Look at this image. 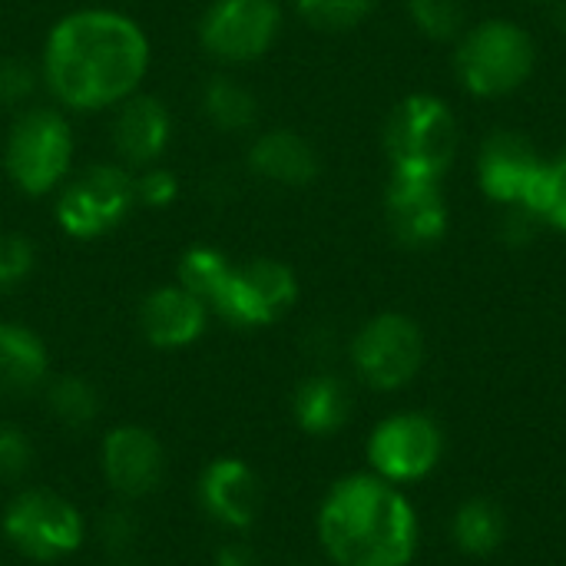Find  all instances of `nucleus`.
<instances>
[{"instance_id": "f3484780", "label": "nucleus", "mask_w": 566, "mask_h": 566, "mask_svg": "<svg viewBox=\"0 0 566 566\" xmlns=\"http://www.w3.org/2000/svg\"><path fill=\"white\" fill-rule=\"evenodd\" d=\"M172 136V119L169 109L156 96H129L119 103L116 119H113V146L126 166L146 169L153 166Z\"/></svg>"}, {"instance_id": "f03ea898", "label": "nucleus", "mask_w": 566, "mask_h": 566, "mask_svg": "<svg viewBox=\"0 0 566 566\" xmlns=\"http://www.w3.org/2000/svg\"><path fill=\"white\" fill-rule=\"evenodd\" d=\"M318 541L335 566H408L418 554V514L398 484L352 474L325 494Z\"/></svg>"}, {"instance_id": "4468645a", "label": "nucleus", "mask_w": 566, "mask_h": 566, "mask_svg": "<svg viewBox=\"0 0 566 566\" xmlns=\"http://www.w3.org/2000/svg\"><path fill=\"white\" fill-rule=\"evenodd\" d=\"M166 471L163 444L139 424H119L103 441V474L123 497H146L159 488Z\"/></svg>"}, {"instance_id": "4be33fe9", "label": "nucleus", "mask_w": 566, "mask_h": 566, "mask_svg": "<svg viewBox=\"0 0 566 566\" xmlns=\"http://www.w3.org/2000/svg\"><path fill=\"white\" fill-rule=\"evenodd\" d=\"M202 109H206L209 123L219 126L222 133L252 129L259 119V99L232 76H212L202 86Z\"/></svg>"}, {"instance_id": "39448f33", "label": "nucleus", "mask_w": 566, "mask_h": 566, "mask_svg": "<svg viewBox=\"0 0 566 566\" xmlns=\"http://www.w3.org/2000/svg\"><path fill=\"white\" fill-rule=\"evenodd\" d=\"M73 153L76 143L66 116L56 109L33 106L13 119L3 146V166L20 192L46 196L66 179L73 166Z\"/></svg>"}, {"instance_id": "cd10ccee", "label": "nucleus", "mask_w": 566, "mask_h": 566, "mask_svg": "<svg viewBox=\"0 0 566 566\" xmlns=\"http://www.w3.org/2000/svg\"><path fill=\"white\" fill-rule=\"evenodd\" d=\"M33 262H36V252L27 235H20V232L0 235V295L17 292L30 279Z\"/></svg>"}, {"instance_id": "20e7f679", "label": "nucleus", "mask_w": 566, "mask_h": 566, "mask_svg": "<svg viewBox=\"0 0 566 566\" xmlns=\"http://www.w3.org/2000/svg\"><path fill=\"white\" fill-rule=\"evenodd\" d=\"M461 146L454 109L434 93L405 96L385 123V153L391 172L418 179H444Z\"/></svg>"}, {"instance_id": "f8f14e48", "label": "nucleus", "mask_w": 566, "mask_h": 566, "mask_svg": "<svg viewBox=\"0 0 566 566\" xmlns=\"http://www.w3.org/2000/svg\"><path fill=\"white\" fill-rule=\"evenodd\" d=\"M544 166L547 159L524 133L494 129L478 149V186L491 202L504 209L511 206L531 209Z\"/></svg>"}, {"instance_id": "0eeeda50", "label": "nucleus", "mask_w": 566, "mask_h": 566, "mask_svg": "<svg viewBox=\"0 0 566 566\" xmlns=\"http://www.w3.org/2000/svg\"><path fill=\"white\" fill-rule=\"evenodd\" d=\"M3 537L30 560H63L83 544V517L66 497L33 488L7 504Z\"/></svg>"}, {"instance_id": "f257e3e1", "label": "nucleus", "mask_w": 566, "mask_h": 566, "mask_svg": "<svg viewBox=\"0 0 566 566\" xmlns=\"http://www.w3.org/2000/svg\"><path fill=\"white\" fill-rule=\"evenodd\" d=\"M149 70V40L143 27L103 7L73 10L53 23L43 43L40 76L56 103L96 113L119 106L136 93Z\"/></svg>"}, {"instance_id": "393cba45", "label": "nucleus", "mask_w": 566, "mask_h": 566, "mask_svg": "<svg viewBox=\"0 0 566 566\" xmlns=\"http://www.w3.org/2000/svg\"><path fill=\"white\" fill-rule=\"evenodd\" d=\"M408 17L415 30L434 43H458V36L468 30L464 0H408Z\"/></svg>"}, {"instance_id": "aec40b11", "label": "nucleus", "mask_w": 566, "mask_h": 566, "mask_svg": "<svg viewBox=\"0 0 566 566\" xmlns=\"http://www.w3.org/2000/svg\"><path fill=\"white\" fill-rule=\"evenodd\" d=\"M50 355L43 338L17 322H0V391L27 395L46 381Z\"/></svg>"}, {"instance_id": "9b49d317", "label": "nucleus", "mask_w": 566, "mask_h": 566, "mask_svg": "<svg viewBox=\"0 0 566 566\" xmlns=\"http://www.w3.org/2000/svg\"><path fill=\"white\" fill-rule=\"evenodd\" d=\"M444 454V438L438 421L418 411H401L375 424L368 438V464L371 474L388 484H415L424 481Z\"/></svg>"}, {"instance_id": "bb28decb", "label": "nucleus", "mask_w": 566, "mask_h": 566, "mask_svg": "<svg viewBox=\"0 0 566 566\" xmlns=\"http://www.w3.org/2000/svg\"><path fill=\"white\" fill-rule=\"evenodd\" d=\"M531 212L541 222H547L551 229L566 232V146L554 159H547L541 186L531 202Z\"/></svg>"}, {"instance_id": "412c9836", "label": "nucleus", "mask_w": 566, "mask_h": 566, "mask_svg": "<svg viewBox=\"0 0 566 566\" xmlns=\"http://www.w3.org/2000/svg\"><path fill=\"white\" fill-rule=\"evenodd\" d=\"M451 541L468 557H491L507 541V514L494 501L474 497L454 511Z\"/></svg>"}, {"instance_id": "f704fd0d", "label": "nucleus", "mask_w": 566, "mask_h": 566, "mask_svg": "<svg viewBox=\"0 0 566 566\" xmlns=\"http://www.w3.org/2000/svg\"><path fill=\"white\" fill-rule=\"evenodd\" d=\"M531 3H541V0H531Z\"/></svg>"}, {"instance_id": "5701e85b", "label": "nucleus", "mask_w": 566, "mask_h": 566, "mask_svg": "<svg viewBox=\"0 0 566 566\" xmlns=\"http://www.w3.org/2000/svg\"><path fill=\"white\" fill-rule=\"evenodd\" d=\"M229 272H232V262L212 245H192L179 259V285L186 292H192L196 298H202L209 308H212L216 295L222 292Z\"/></svg>"}, {"instance_id": "9d476101", "label": "nucleus", "mask_w": 566, "mask_h": 566, "mask_svg": "<svg viewBox=\"0 0 566 566\" xmlns=\"http://www.w3.org/2000/svg\"><path fill=\"white\" fill-rule=\"evenodd\" d=\"M282 33L279 0H212L199 20V43L222 63H255Z\"/></svg>"}, {"instance_id": "6e6552de", "label": "nucleus", "mask_w": 566, "mask_h": 566, "mask_svg": "<svg viewBox=\"0 0 566 566\" xmlns=\"http://www.w3.org/2000/svg\"><path fill=\"white\" fill-rule=\"evenodd\" d=\"M136 206L133 176L123 166H90L60 189L56 222L70 239H99L113 232Z\"/></svg>"}, {"instance_id": "c756f323", "label": "nucleus", "mask_w": 566, "mask_h": 566, "mask_svg": "<svg viewBox=\"0 0 566 566\" xmlns=\"http://www.w3.org/2000/svg\"><path fill=\"white\" fill-rule=\"evenodd\" d=\"M133 189H136V202L139 206L166 209L179 196V179L169 169H163V166H146V172L139 179H133Z\"/></svg>"}, {"instance_id": "ddd939ff", "label": "nucleus", "mask_w": 566, "mask_h": 566, "mask_svg": "<svg viewBox=\"0 0 566 566\" xmlns=\"http://www.w3.org/2000/svg\"><path fill=\"white\" fill-rule=\"evenodd\" d=\"M385 219L391 235L408 249L438 245L448 235V199L438 179L391 172L385 186Z\"/></svg>"}, {"instance_id": "72a5a7b5", "label": "nucleus", "mask_w": 566, "mask_h": 566, "mask_svg": "<svg viewBox=\"0 0 566 566\" xmlns=\"http://www.w3.org/2000/svg\"><path fill=\"white\" fill-rule=\"evenodd\" d=\"M116 566H136V564H116Z\"/></svg>"}, {"instance_id": "423d86ee", "label": "nucleus", "mask_w": 566, "mask_h": 566, "mask_svg": "<svg viewBox=\"0 0 566 566\" xmlns=\"http://www.w3.org/2000/svg\"><path fill=\"white\" fill-rule=\"evenodd\" d=\"M352 365L375 391H401L424 365V335L415 318L381 312L368 318L352 338Z\"/></svg>"}, {"instance_id": "2eb2a0df", "label": "nucleus", "mask_w": 566, "mask_h": 566, "mask_svg": "<svg viewBox=\"0 0 566 566\" xmlns=\"http://www.w3.org/2000/svg\"><path fill=\"white\" fill-rule=\"evenodd\" d=\"M199 501L212 521L232 531H249L265 504L259 474L239 458L212 461L199 478Z\"/></svg>"}, {"instance_id": "6ab92c4d", "label": "nucleus", "mask_w": 566, "mask_h": 566, "mask_svg": "<svg viewBox=\"0 0 566 566\" xmlns=\"http://www.w3.org/2000/svg\"><path fill=\"white\" fill-rule=\"evenodd\" d=\"M292 415L305 434H315V438L335 434L352 418V391L335 375H312L295 388Z\"/></svg>"}, {"instance_id": "7ed1b4c3", "label": "nucleus", "mask_w": 566, "mask_h": 566, "mask_svg": "<svg viewBox=\"0 0 566 566\" xmlns=\"http://www.w3.org/2000/svg\"><path fill=\"white\" fill-rule=\"evenodd\" d=\"M534 36L507 17L474 23L454 43V73L461 86L478 99H501L517 93L534 76Z\"/></svg>"}, {"instance_id": "b1692460", "label": "nucleus", "mask_w": 566, "mask_h": 566, "mask_svg": "<svg viewBox=\"0 0 566 566\" xmlns=\"http://www.w3.org/2000/svg\"><path fill=\"white\" fill-rule=\"evenodd\" d=\"M46 405L53 418H60L70 428H86L99 415V395L96 388L80 375H60L46 385Z\"/></svg>"}, {"instance_id": "473e14b6", "label": "nucleus", "mask_w": 566, "mask_h": 566, "mask_svg": "<svg viewBox=\"0 0 566 566\" xmlns=\"http://www.w3.org/2000/svg\"><path fill=\"white\" fill-rule=\"evenodd\" d=\"M216 566H262V560L245 544H226L216 554Z\"/></svg>"}, {"instance_id": "c9c22d12", "label": "nucleus", "mask_w": 566, "mask_h": 566, "mask_svg": "<svg viewBox=\"0 0 566 566\" xmlns=\"http://www.w3.org/2000/svg\"><path fill=\"white\" fill-rule=\"evenodd\" d=\"M295 566H308V564H295Z\"/></svg>"}, {"instance_id": "dca6fc26", "label": "nucleus", "mask_w": 566, "mask_h": 566, "mask_svg": "<svg viewBox=\"0 0 566 566\" xmlns=\"http://www.w3.org/2000/svg\"><path fill=\"white\" fill-rule=\"evenodd\" d=\"M209 325V305L186 292L179 282L153 289L139 305V328L153 348L176 352L202 338Z\"/></svg>"}, {"instance_id": "a878e982", "label": "nucleus", "mask_w": 566, "mask_h": 566, "mask_svg": "<svg viewBox=\"0 0 566 566\" xmlns=\"http://www.w3.org/2000/svg\"><path fill=\"white\" fill-rule=\"evenodd\" d=\"M378 0H295V13L318 33H345L361 27Z\"/></svg>"}, {"instance_id": "c85d7f7f", "label": "nucleus", "mask_w": 566, "mask_h": 566, "mask_svg": "<svg viewBox=\"0 0 566 566\" xmlns=\"http://www.w3.org/2000/svg\"><path fill=\"white\" fill-rule=\"evenodd\" d=\"M30 461H33L30 438L13 424H0V481L3 484L20 481L30 471Z\"/></svg>"}, {"instance_id": "2f4dec72", "label": "nucleus", "mask_w": 566, "mask_h": 566, "mask_svg": "<svg viewBox=\"0 0 566 566\" xmlns=\"http://www.w3.org/2000/svg\"><path fill=\"white\" fill-rule=\"evenodd\" d=\"M133 537H136V521H133L129 511L113 507V511H106V514L99 517V541H103V547H109L113 554L126 551V547L133 544Z\"/></svg>"}, {"instance_id": "7c9ffc66", "label": "nucleus", "mask_w": 566, "mask_h": 566, "mask_svg": "<svg viewBox=\"0 0 566 566\" xmlns=\"http://www.w3.org/2000/svg\"><path fill=\"white\" fill-rule=\"evenodd\" d=\"M36 86V70L23 60L0 63V103H23Z\"/></svg>"}, {"instance_id": "1a4fd4ad", "label": "nucleus", "mask_w": 566, "mask_h": 566, "mask_svg": "<svg viewBox=\"0 0 566 566\" xmlns=\"http://www.w3.org/2000/svg\"><path fill=\"white\" fill-rule=\"evenodd\" d=\"M298 298L295 272L279 259H249L232 265L222 292L216 295L212 308L222 322L235 328H262L275 325Z\"/></svg>"}, {"instance_id": "a211bd4d", "label": "nucleus", "mask_w": 566, "mask_h": 566, "mask_svg": "<svg viewBox=\"0 0 566 566\" xmlns=\"http://www.w3.org/2000/svg\"><path fill=\"white\" fill-rule=\"evenodd\" d=\"M249 169L265 182L302 189L318 176V153L295 129H269L252 143Z\"/></svg>"}]
</instances>
